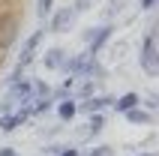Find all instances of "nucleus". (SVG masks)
I'll list each match as a JSON object with an SVG mask.
<instances>
[{"instance_id": "nucleus-7", "label": "nucleus", "mask_w": 159, "mask_h": 156, "mask_svg": "<svg viewBox=\"0 0 159 156\" xmlns=\"http://www.w3.org/2000/svg\"><path fill=\"white\" fill-rule=\"evenodd\" d=\"M60 63H63V51H57V48H54V51L45 57V66H51V69H57Z\"/></svg>"}, {"instance_id": "nucleus-9", "label": "nucleus", "mask_w": 159, "mask_h": 156, "mask_svg": "<svg viewBox=\"0 0 159 156\" xmlns=\"http://www.w3.org/2000/svg\"><path fill=\"white\" fill-rule=\"evenodd\" d=\"M72 114H75V102H69V99H66V102L60 105V117L66 120V117H72Z\"/></svg>"}, {"instance_id": "nucleus-11", "label": "nucleus", "mask_w": 159, "mask_h": 156, "mask_svg": "<svg viewBox=\"0 0 159 156\" xmlns=\"http://www.w3.org/2000/svg\"><path fill=\"white\" fill-rule=\"evenodd\" d=\"M129 114V120H147V114H141V111H126Z\"/></svg>"}, {"instance_id": "nucleus-2", "label": "nucleus", "mask_w": 159, "mask_h": 156, "mask_svg": "<svg viewBox=\"0 0 159 156\" xmlns=\"http://www.w3.org/2000/svg\"><path fill=\"white\" fill-rule=\"evenodd\" d=\"M108 36H111V27H99L93 33H87V42H90V51H99V45L105 42Z\"/></svg>"}, {"instance_id": "nucleus-14", "label": "nucleus", "mask_w": 159, "mask_h": 156, "mask_svg": "<svg viewBox=\"0 0 159 156\" xmlns=\"http://www.w3.org/2000/svg\"><path fill=\"white\" fill-rule=\"evenodd\" d=\"M60 156H78V153H75V150H63Z\"/></svg>"}, {"instance_id": "nucleus-10", "label": "nucleus", "mask_w": 159, "mask_h": 156, "mask_svg": "<svg viewBox=\"0 0 159 156\" xmlns=\"http://www.w3.org/2000/svg\"><path fill=\"white\" fill-rule=\"evenodd\" d=\"M39 12H42V15H45V12H51V0H39Z\"/></svg>"}, {"instance_id": "nucleus-3", "label": "nucleus", "mask_w": 159, "mask_h": 156, "mask_svg": "<svg viewBox=\"0 0 159 156\" xmlns=\"http://www.w3.org/2000/svg\"><path fill=\"white\" fill-rule=\"evenodd\" d=\"M39 39H42V30H39V33H33L30 39H27V45H24V54H21V66H27V63L33 60V51H36V45H39Z\"/></svg>"}, {"instance_id": "nucleus-8", "label": "nucleus", "mask_w": 159, "mask_h": 156, "mask_svg": "<svg viewBox=\"0 0 159 156\" xmlns=\"http://www.w3.org/2000/svg\"><path fill=\"white\" fill-rule=\"evenodd\" d=\"M12 93H15L18 99H27V96H30V84H27V81H18V84L12 87Z\"/></svg>"}, {"instance_id": "nucleus-1", "label": "nucleus", "mask_w": 159, "mask_h": 156, "mask_svg": "<svg viewBox=\"0 0 159 156\" xmlns=\"http://www.w3.org/2000/svg\"><path fill=\"white\" fill-rule=\"evenodd\" d=\"M141 63L147 72H156V36H147L144 39V54H141Z\"/></svg>"}, {"instance_id": "nucleus-12", "label": "nucleus", "mask_w": 159, "mask_h": 156, "mask_svg": "<svg viewBox=\"0 0 159 156\" xmlns=\"http://www.w3.org/2000/svg\"><path fill=\"white\" fill-rule=\"evenodd\" d=\"M105 102H108V99H93V102H90L87 108H93V111H96V108H102V105H105Z\"/></svg>"}, {"instance_id": "nucleus-4", "label": "nucleus", "mask_w": 159, "mask_h": 156, "mask_svg": "<svg viewBox=\"0 0 159 156\" xmlns=\"http://www.w3.org/2000/svg\"><path fill=\"white\" fill-rule=\"evenodd\" d=\"M24 120H27V111H18V114H9V117H3V120H0V126H3L6 132H12L15 126H21Z\"/></svg>"}, {"instance_id": "nucleus-13", "label": "nucleus", "mask_w": 159, "mask_h": 156, "mask_svg": "<svg viewBox=\"0 0 159 156\" xmlns=\"http://www.w3.org/2000/svg\"><path fill=\"white\" fill-rule=\"evenodd\" d=\"M153 3H156V0H141V6H144V9H153Z\"/></svg>"}, {"instance_id": "nucleus-5", "label": "nucleus", "mask_w": 159, "mask_h": 156, "mask_svg": "<svg viewBox=\"0 0 159 156\" xmlns=\"http://www.w3.org/2000/svg\"><path fill=\"white\" fill-rule=\"evenodd\" d=\"M69 21H72V9H60L51 21V30H63V27H69Z\"/></svg>"}, {"instance_id": "nucleus-6", "label": "nucleus", "mask_w": 159, "mask_h": 156, "mask_svg": "<svg viewBox=\"0 0 159 156\" xmlns=\"http://www.w3.org/2000/svg\"><path fill=\"white\" fill-rule=\"evenodd\" d=\"M135 105H138V96H135V93H126L120 102H114V108H117V111H132Z\"/></svg>"}]
</instances>
